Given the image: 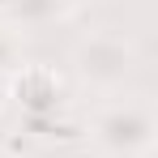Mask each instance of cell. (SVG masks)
I'll return each instance as SVG.
<instances>
[{"instance_id": "cell-1", "label": "cell", "mask_w": 158, "mask_h": 158, "mask_svg": "<svg viewBox=\"0 0 158 158\" xmlns=\"http://www.w3.org/2000/svg\"><path fill=\"white\" fill-rule=\"evenodd\" d=\"M90 145L103 158H150L158 141V115L145 94H111L90 115Z\"/></svg>"}, {"instance_id": "cell-2", "label": "cell", "mask_w": 158, "mask_h": 158, "mask_svg": "<svg viewBox=\"0 0 158 158\" xmlns=\"http://www.w3.org/2000/svg\"><path fill=\"white\" fill-rule=\"evenodd\" d=\"M73 73L85 90H94V94H124V85L128 77L137 73V43H132L124 30H90V34H81L77 47H73Z\"/></svg>"}, {"instance_id": "cell-3", "label": "cell", "mask_w": 158, "mask_h": 158, "mask_svg": "<svg viewBox=\"0 0 158 158\" xmlns=\"http://www.w3.org/2000/svg\"><path fill=\"white\" fill-rule=\"evenodd\" d=\"M4 85H9V98L22 107L30 120H47V115H56L64 107V81L47 64H22Z\"/></svg>"}, {"instance_id": "cell-4", "label": "cell", "mask_w": 158, "mask_h": 158, "mask_svg": "<svg viewBox=\"0 0 158 158\" xmlns=\"http://www.w3.org/2000/svg\"><path fill=\"white\" fill-rule=\"evenodd\" d=\"M73 9L64 0H4V22L17 30V34H30V30H47L69 22Z\"/></svg>"}, {"instance_id": "cell-5", "label": "cell", "mask_w": 158, "mask_h": 158, "mask_svg": "<svg viewBox=\"0 0 158 158\" xmlns=\"http://www.w3.org/2000/svg\"><path fill=\"white\" fill-rule=\"evenodd\" d=\"M22 64H26V56H22V34L9 26V22H0V85L13 77Z\"/></svg>"}, {"instance_id": "cell-6", "label": "cell", "mask_w": 158, "mask_h": 158, "mask_svg": "<svg viewBox=\"0 0 158 158\" xmlns=\"http://www.w3.org/2000/svg\"><path fill=\"white\" fill-rule=\"evenodd\" d=\"M64 4H69L73 13H81V9H90V4H98V0H64Z\"/></svg>"}]
</instances>
